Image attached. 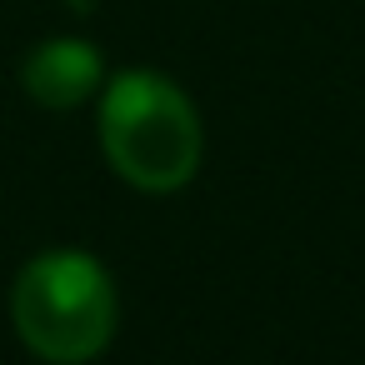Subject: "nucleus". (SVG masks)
Returning <instances> with one entry per match:
<instances>
[{"mask_svg":"<svg viewBox=\"0 0 365 365\" xmlns=\"http://www.w3.org/2000/svg\"><path fill=\"white\" fill-rule=\"evenodd\" d=\"M96 130L110 170L145 195H170L190 185L205 155V130L190 96L160 71L110 76L101 86Z\"/></svg>","mask_w":365,"mask_h":365,"instance_id":"nucleus-1","label":"nucleus"},{"mask_svg":"<svg viewBox=\"0 0 365 365\" xmlns=\"http://www.w3.org/2000/svg\"><path fill=\"white\" fill-rule=\"evenodd\" d=\"M11 320L36 360L86 365L115 340V280L91 250H41L11 285Z\"/></svg>","mask_w":365,"mask_h":365,"instance_id":"nucleus-2","label":"nucleus"},{"mask_svg":"<svg viewBox=\"0 0 365 365\" xmlns=\"http://www.w3.org/2000/svg\"><path fill=\"white\" fill-rule=\"evenodd\" d=\"M106 86V61L91 41L81 36H56L41 41L26 61H21V91L41 106V110H76L86 106L96 91Z\"/></svg>","mask_w":365,"mask_h":365,"instance_id":"nucleus-3","label":"nucleus"}]
</instances>
